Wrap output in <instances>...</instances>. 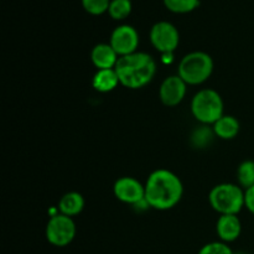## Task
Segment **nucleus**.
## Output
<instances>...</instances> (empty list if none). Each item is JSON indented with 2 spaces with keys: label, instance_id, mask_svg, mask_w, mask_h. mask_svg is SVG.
<instances>
[{
  "label": "nucleus",
  "instance_id": "nucleus-1",
  "mask_svg": "<svg viewBox=\"0 0 254 254\" xmlns=\"http://www.w3.org/2000/svg\"><path fill=\"white\" fill-rule=\"evenodd\" d=\"M183 195L184 185L180 178L168 169H158L146 179L145 201L154 210L166 211L175 207Z\"/></svg>",
  "mask_w": 254,
  "mask_h": 254
},
{
  "label": "nucleus",
  "instance_id": "nucleus-2",
  "mask_svg": "<svg viewBox=\"0 0 254 254\" xmlns=\"http://www.w3.org/2000/svg\"><path fill=\"white\" fill-rule=\"evenodd\" d=\"M119 82L129 89H139L153 81L156 73V62L146 52H134L119 57L116 67Z\"/></svg>",
  "mask_w": 254,
  "mask_h": 254
},
{
  "label": "nucleus",
  "instance_id": "nucleus-3",
  "mask_svg": "<svg viewBox=\"0 0 254 254\" xmlns=\"http://www.w3.org/2000/svg\"><path fill=\"white\" fill-rule=\"evenodd\" d=\"M213 68L215 64L207 52L192 51L181 59L178 74L189 86H198L210 78Z\"/></svg>",
  "mask_w": 254,
  "mask_h": 254
},
{
  "label": "nucleus",
  "instance_id": "nucleus-4",
  "mask_svg": "<svg viewBox=\"0 0 254 254\" xmlns=\"http://www.w3.org/2000/svg\"><path fill=\"white\" fill-rule=\"evenodd\" d=\"M208 202L220 216L238 215L245 207V190L236 184H218L208 193Z\"/></svg>",
  "mask_w": 254,
  "mask_h": 254
},
{
  "label": "nucleus",
  "instance_id": "nucleus-5",
  "mask_svg": "<svg viewBox=\"0 0 254 254\" xmlns=\"http://www.w3.org/2000/svg\"><path fill=\"white\" fill-rule=\"evenodd\" d=\"M191 113L193 118L202 124H215L225 116V103L217 91L205 88L198 91L191 101Z\"/></svg>",
  "mask_w": 254,
  "mask_h": 254
},
{
  "label": "nucleus",
  "instance_id": "nucleus-6",
  "mask_svg": "<svg viewBox=\"0 0 254 254\" xmlns=\"http://www.w3.org/2000/svg\"><path fill=\"white\" fill-rule=\"evenodd\" d=\"M76 232L77 228L73 218L60 212L51 216L45 228L47 242L55 247H66L71 245L76 237Z\"/></svg>",
  "mask_w": 254,
  "mask_h": 254
},
{
  "label": "nucleus",
  "instance_id": "nucleus-7",
  "mask_svg": "<svg viewBox=\"0 0 254 254\" xmlns=\"http://www.w3.org/2000/svg\"><path fill=\"white\" fill-rule=\"evenodd\" d=\"M149 37L154 49L163 55H171L180 44L179 30L169 21L155 22L151 26Z\"/></svg>",
  "mask_w": 254,
  "mask_h": 254
},
{
  "label": "nucleus",
  "instance_id": "nucleus-8",
  "mask_svg": "<svg viewBox=\"0 0 254 254\" xmlns=\"http://www.w3.org/2000/svg\"><path fill=\"white\" fill-rule=\"evenodd\" d=\"M109 44L119 57L138 51L139 34L131 25H119L112 31Z\"/></svg>",
  "mask_w": 254,
  "mask_h": 254
},
{
  "label": "nucleus",
  "instance_id": "nucleus-9",
  "mask_svg": "<svg viewBox=\"0 0 254 254\" xmlns=\"http://www.w3.org/2000/svg\"><path fill=\"white\" fill-rule=\"evenodd\" d=\"M113 192L117 200L128 205H138L145 201V185L131 176H123L114 183Z\"/></svg>",
  "mask_w": 254,
  "mask_h": 254
},
{
  "label": "nucleus",
  "instance_id": "nucleus-10",
  "mask_svg": "<svg viewBox=\"0 0 254 254\" xmlns=\"http://www.w3.org/2000/svg\"><path fill=\"white\" fill-rule=\"evenodd\" d=\"M188 92V84L179 74L169 76L161 82L159 98L166 107H176L184 101Z\"/></svg>",
  "mask_w": 254,
  "mask_h": 254
},
{
  "label": "nucleus",
  "instance_id": "nucleus-11",
  "mask_svg": "<svg viewBox=\"0 0 254 254\" xmlns=\"http://www.w3.org/2000/svg\"><path fill=\"white\" fill-rule=\"evenodd\" d=\"M216 232L221 242H235L242 232V223L237 215H221L216 223Z\"/></svg>",
  "mask_w": 254,
  "mask_h": 254
},
{
  "label": "nucleus",
  "instance_id": "nucleus-12",
  "mask_svg": "<svg viewBox=\"0 0 254 254\" xmlns=\"http://www.w3.org/2000/svg\"><path fill=\"white\" fill-rule=\"evenodd\" d=\"M119 56L111 44H97L91 51V61L97 69L114 68L118 62Z\"/></svg>",
  "mask_w": 254,
  "mask_h": 254
},
{
  "label": "nucleus",
  "instance_id": "nucleus-13",
  "mask_svg": "<svg viewBox=\"0 0 254 254\" xmlns=\"http://www.w3.org/2000/svg\"><path fill=\"white\" fill-rule=\"evenodd\" d=\"M84 205L86 202L81 193L77 191H69L60 198L57 211L68 217H74L83 211Z\"/></svg>",
  "mask_w": 254,
  "mask_h": 254
},
{
  "label": "nucleus",
  "instance_id": "nucleus-14",
  "mask_svg": "<svg viewBox=\"0 0 254 254\" xmlns=\"http://www.w3.org/2000/svg\"><path fill=\"white\" fill-rule=\"evenodd\" d=\"M241 129V124L238 119L233 116L221 117L217 122L212 126V131L216 136L223 139V140H231L238 135Z\"/></svg>",
  "mask_w": 254,
  "mask_h": 254
},
{
  "label": "nucleus",
  "instance_id": "nucleus-15",
  "mask_svg": "<svg viewBox=\"0 0 254 254\" xmlns=\"http://www.w3.org/2000/svg\"><path fill=\"white\" fill-rule=\"evenodd\" d=\"M118 84H121V82H119L118 74L114 68L97 69L93 78H92V86L99 93L112 92L117 88Z\"/></svg>",
  "mask_w": 254,
  "mask_h": 254
},
{
  "label": "nucleus",
  "instance_id": "nucleus-16",
  "mask_svg": "<svg viewBox=\"0 0 254 254\" xmlns=\"http://www.w3.org/2000/svg\"><path fill=\"white\" fill-rule=\"evenodd\" d=\"M238 185L242 189H247L254 186V160H245L240 164L237 169Z\"/></svg>",
  "mask_w": 254,
  "mask_h": 254
},
{
  "label": "nucleus",
  "instance_id": "nucleus-17",
  "mask_svg": "<svg viewBox=\"0 0 254 254\" xmlns=\"http://www.w3.org/2000/svg\"><path fill=\"white\" fill-rule=\"evenodd\" d=\"M131 9V1L130 0H111L109 4L108 14L112 19L114 20H124L130 15Z\"/></svg>",
  "mask_w": 254,
  "mask_h": 254
},
{
  "label": "nucleus",
  "instance_id": "nucleus-18",
  "mask_svg": "<svg viewBox=\"0 0 254 254\" xmlns=\"http://www.w3.org/2000/svg\"><path fill=\"white\" fill-rule=\"evenodd\" d=\"M164 5L176 14H186L193 11L200 5V0H164Z\"/></svg>",
  "mask_w": 254,
  "mask_h": 254
},
{
  "label": "nucleus",
  "instance_id": "nucleus-19",
  "mask_svg": "<svg viewBox=\"0 0 254 254\" xmlns=\"http://www.w3.org/2000/svg\"><path fill=\"white\" fill-rule=\"evenodd\" d=\"M111 0H82V6L88 14L102 15L108 12Z\"/></svg>",
  "mask_w": 254,
  "mask_h": 254
},
{
  "label": "nucleus",
  "instance_id": "nucleus-20",
  "mask_svg": "<svg viewBox=\"0 0 254 254\" xmlns=\"http://www.w3.org/2000/svg\"><path fill=\"white\" fill-rule=\"evenodd\" d=\"M198 254H235L230 246L225 242H211L203 246Z\"/></svg>",
  "mask_w": 254,
  "mask_h": 254
},
{
  "label": "nucleus",
  "instance_id": "nucleus-21",
  "mask_svg": "<svg viewBox=\"0 0 254 254\" xmlns=\"http://www.w3.org/2000/svg\"><path fill=\"white\" fill-rule=\"evenodd\" d=\"M245 207L254 215V186L245 190Z\"/></svg>",
  "mask_w": 254,
  "mask_h": 254
}]
</instances>
